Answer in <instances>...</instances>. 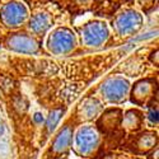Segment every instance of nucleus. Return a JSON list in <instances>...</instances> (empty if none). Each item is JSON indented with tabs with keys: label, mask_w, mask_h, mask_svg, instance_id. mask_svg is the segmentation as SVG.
<instances>
[{
	"label": "nucleus",
	"mask_w": 159,
	"mask_h": 159,
	"mask_svg": "<svg viewBox=\"0 0 159 159\" xmlns=\"http://www.w3.org/2000/svg\"><path fill=\"white\" fill-rule=\"evenodd\" d=\"M83 42L89 47H98L108 38V30L104 23L93 22L87 24L82 31Z\"/></svg>",
	"instance_id": "nucleus-4"
},
{
	"label": "nucleus",
	"mask_w": 159,
	"mask_h": 159,
	"mask_svg": "<svg viewBox=\"0 0 159 159\" xmlns=\"http://www.w3.org/2000/svg\"><path fill=\"white\" fill-rule=\"evenodd\" d=\"M27 8L20 3H9L3 7L0 11V18L7 27L16 28L27 19Z\"/></svg>",
	"instance_id": "nucleus-5"
},
{
	"label": "nucleus",
	"mask_w": 159,
	"mask_h": 159,
	"mask_svg": "<svg viewBox=\"0 0 159 159\" xmlns=\"http://www.w3.org/2000/svg\"><path fill=\"white\" fill-rule=\"evenodd\" d=\"M75 47V36L66 28H59L48 38V50L55 55H64Z\"/></svg>",
	"instance_id": "nucleus-1"
},
{
	"label": "nucleus",
	"mask_w": 159,
	"mask_h": 159,
	"mask_svg": "<svg viewBox=\"0 0 159 159\" xmlns=\"http://www.w3.org/2000/svg\"><path fill=\"white\" fill-rule=\"evenodd\" d=\"M62 112H64L62 110H54V111L50 113V116L47 118V129H48V131H52V130L55 129V126L57 125V122L60 120Z\"/></svg>",
	"instance_id": "nucleus-13"
},
{
	"label": "nucleus",
	"mask_w": 159,
	"mask_h": 159,
	"mask_svg": "<svg viewBox=\"0 0 159 159\" xmlns=\"http://www.w3.org/2000/svg\"><path fill=\"white\" fill-rule=\"evenodd\" d=\"M155 141H157L155 134H153V132H145V134L140 135L139 141H138V147L141 150L147 152V150H149V149H152L154 147Z\"/></svg>",
	"instance_id": "nucleus-12"
},
{
	"label": "nucleus",
	"mask_w": 159,
	"mask_h": 159,
	"mask_svg": "<svg viewBox=\"0 0 159 159\" xmlns=\"http://www.w3.org/2000/svg\"><path fill=\"white\" fill-rule=\"evenodd\" d=\"M129 92V82L124 78L115 76L107 79L102 85V94L110 102H121Z\"/></svg>",
	"instance_id": "nucleus-3"
},
{
	"label": "nucleus",
	"mask_w": 159,
	"mask_h": 159,
	"mask_svg": "<svg viewBox=\"0 0 159 159\" xmlns=\"http://www.w3.org/2000/svg\"><path fill=\"white\" fill-rule=\"evenodd\" d=\"M8 45L11 50L18 52H24V54H33V52L38 50V45L36 42V39L24 33H17L14 36H11L8 41Z\"/></svg>",
	"instance_id": "nucleus-7"
},
{
	"label": "nucleus",
	"mask_w": 159,
	"mask_h": 159,
	"mask_svg": "<svg viewBox=\"0 0 159 159\" xmlns=\"http://www.w3.org/2000/svg\"><path fill=\"white\" fill-rule=\"evenodd\" d=\"M48 27H50V18L46 13H38V14L32 17L30 23V28L32 30V32L39 34L46 32Z\"/></svg>",
	"instance_id": "nucleus-9"
},
{
	"label": "nucleus",
	"mask_w": 159,
	"mask_h": 159,
	"mask_svg": "<svg viewBox=\"0 0 159 159\" xmlns=\"http://www.w3.org/2000/svg\"><path fill=\"white\" fill-rule=\"evenodd\" d=\"M98 143H99V136L97 130L92 126H84L76 134L75 148L80 155H88L97 149Z\"/></svg>",
	"instance_id": "nucleus-2"
},
{
	"label": "nucleus",
	"mask_w": 159,
	"mask_h": 159,
	"mask_svg": "<svg viewBox=\"0 0 159 159\" xmlns=\"http://www.w3.org/2000/svg\"><path fill=\"white\" fill-rule=\"evenodd\" d=\"M71 140H73V131L69 126H66L60 131V134L55 139L54 150L56 153H62L65 150H68L71 144Z\"/></svg>",
	"instance_id": "nucleus-8"
},
{
	"label": "nucleus",
	"mask_w": 159,
	"mask_h": 159,
	"mask_svg": "<svg viewBox=\"0 0 159 159\" xmlns=\"http://www.w3.org/2000/svg\"><path fill=\"white\" fill-rule=\"evenodd\" d=\"M152 82L149 80H144V82H140L135 85L134 90H132V101H135L138 103L143 102L145 98L149 96V93L152 92Z\"/></svg>",
	"instance_id": "nucleus-10"
},
{
	"label": "nucleus",
	"mask_w": 159,
	"mask_h": 159,
	"mask_svg": "<svg viewBox=\"0 0 159 159\" xmlns=\"http://www.w3.org/2000/svg\"><path fill=\"white\" fill-rule=\"evenodd\" d=\"M2 132H3V125L0 126V134H2Z\"/></svg>",
	"instance_id": "nucleus-14"
},
{
	"label": "nucleus",
	"mask_w": 159,
	"mask_h": 159,
	"mask_svg": "<svg viewBox=\"0 0 159 159\" xmlns=\"http://www.w3.org/2000/svg\"><path fill=\"white\" fill-rule=\"evenodd\" d=\"M141 22H143L141 16L138 11L127 10L117 17L115 22V27L116 31L121 36H127L138 32V30L141 27Z\"/></svg>",
	"instance_id": "nucleus-6"
},
{
	"label": "nucleus",
	"mask_w": 159,
	"mask_h": 159,
	"mask_svg": "<svg viewBox=\"0 0 159 159\" xmlns=\"http://www.w3.org/2000/svg\"><path fill=\"white\" fill-rule=\"evenodd\" d=\"M102 110V104L97 99H87L82 106V113L84 118H93L96 117Z\"/></svg>",
	"instance_id": "nucleus-11"
}]
</instances>
